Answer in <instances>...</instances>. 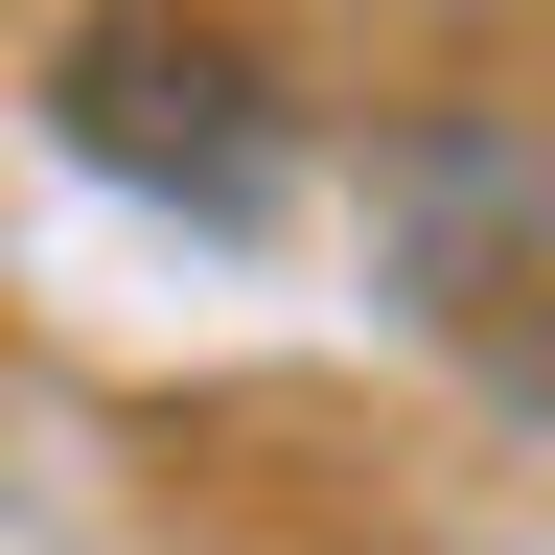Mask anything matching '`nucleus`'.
<instances>
[{"label": "nucleus", "mask_w": 555, "mask_h": 555, "mask_svg": "<svg viewBox=\"0 0 555 555\" xmlns=\"http://www.w3.org/2000/svg\"><path fill=\"white\" fill-rule=\"evenodd\" d=\"M47 116H69V163H116V185H185V208H255V185H278L255 47H232V24H163V0H116V24H69Z\"/></svg>", "instance_id": "nucleus-1"}]
</instances>
